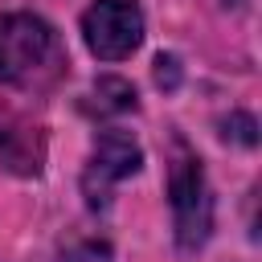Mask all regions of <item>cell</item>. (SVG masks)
<instances>
[{
    "mask_svg": "<svg viewBox=\"0 0 262 262\" xmlns=\"http://www.w3.org/2000/svg\"><path fill=\"white\" fill-rule=\"evenodd\" d=\"M57 61L53 29L33 12H0V82L29 86Z\"/></svg>",
    "mask_w": 262,
    "mask_h": 262,
    "instance_id": "6da1fadb",
    "label": "cell"
},
{
    "mask_svg": "<svg viewBox=\"0 0 262 262\" xmlns=\"http://www.w3.org/2000/svg\"><path fill=\"white\" fill-rule=\"evenodd\" d=\"M168 196H172V225H176L180 250L205 246V237L213 229V196H209L201 160L188 147H176V160L168 172Z\"/></svg>",
    "mask_w": 262,
    "mask_h": 262,
    "instance_id": "7a4b0ae2",
    "label": "cell"
},
{
    "mask_svg": "<svg viewBox=\"0 0 262 262\" xmlns=\"http://www.w3.org/2000/svg\"><path fill=\"white\" fill-rule=\"evenodd\" d=\"M82 37L98 61H123L143 41V12L135 0H94L82 12Z\"/></svg>",
    "mask_w": 262,
    "mask_h": 262,
    "instance_id": "3957f363",
    "label": "cell"
},
{
    "mask_svg": "<svg viewBox=\"0 0 262 262\" xmlns=\"http://www.w3.org/2000/svg\"><path fill=\"white\" fill-rule=\"evenodd\" d=\"M143 164V151L139 143L127 135V131H102L94 139V151H90V164L82 172V192H86V205L90 209H106L111 201V188L127 176H135Z\"/></svg>",
    "mask_w": 262,
    "mask_h": 262,
    "instance_id": "277c9868",
    "label": "cell"
},
{
    "mask_svg": "<svg viewBox=\"0 0 262 262\" xmlns=\"http://www.w3.org/2000/svg\"><path fill=\"white\" fill-rule=\"evenodd\" d=\"M0 164L20 176H37L41 168V143L8 102H0Z\"/></svg>",
    "mask_w": 262,
    "mask_h": 262,
    "instance_id": "5b68a950",
    "label": "cell"
},
{
    "mask_svg": "<svg viewBox=\"0 0 262 262\" xmlns=\"http://www.w3.org/2000/svg\"><path fill=\"white\" fill-rule=\"evenodd\" d=\"M66 262H115L106 242H78L74 250H66Z\"/></svg>",
    "mask_w": 262,
    "mask_h": 262,
    "instance_id": "8992f818",
    "label": "cell"
}]
</instances>
